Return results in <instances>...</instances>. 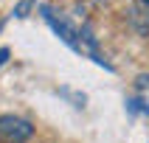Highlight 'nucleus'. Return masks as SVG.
I'll return each mask as SVG.
<instances>
[{
  "mask_svg": "<svg viewBox=\"0 0 149 143\" xmlns=\"http://www.w3.org/2000/svg\"><path fill=\"white\" fill-rule=\"evenodd\" d=\"M40 11H42V17H45V23L51 25V31L56 34V37H59L62 42H65V45H68L70 50H76L79 28H76V25H70V23H68V20H65L62 14H56V8H54V6H42Z\"/></svg>",
  "mask_w": 149,
  "mask_h": 143,
  "instance_id": "nucleus-1",
  "label": "nucleus"
},
{
  "mask_svg": "<svg viewBox=\"0 0 149 143\" xmlns=\"http://www.w3.org/2000/svg\"><path fill=\"white\" fill-rule=\"evenodd\" d=\"M31 135H34V126L25 118L0 115V140L3 143H25Z\"/></svg>",
  "mask_w": 149,
  "mask_h": 143,
  "instance_id": "nucleus-2",
  "label": "nucleus"
},
{
  "mask_svg": "<svg viewBox=\"0 0 149 143\" xmlns=\"http://www.w3.org/2000/svg\"><path fill=\"white\" fill-rule=\"evenodd\" d=\"M130 23H132V28L138 34H149V6H143V3L132 6V11H130Z\"/></svg>",
  "mask_w": 149,
  "mask_h": 143,
  "instance_id": "nucleus-3",
  "label": "nucleus"
},
{
  "mask_svg": "<svg viewBox=\"0 0 149 143\" xmlns=\"http://www.w3.org/2000/svg\"><path fill=\"white\" fill-rule=\"evenodd\" d=\"M127 112H130V115H138V112L149 115V104H143V98H130L127 101Z\"/></svg>",
  "mask_w": 149,
  "mask_h": 143,
  "instance_id": "nucleus-4",
  "label": "nucleus"
},
{
  "mask_svg": "<svg viewBox=\"0 0 149 143\" xmlns=\"http://www.w3.org/2000/svg\"><path fill=\"white\" fill-rule=\"evenodd\" d=\"M34 3H37V0H20V3L14 6V17H17V20L28 17V11H31V6H34Z\"/></svg>",
  "mask_w": 149,
  "mask_h": 143,
  "instance_id": "nucleus-5",
  "label": "nucleus"
},
{
  "mask_svg": "<svg viewBox=\"0 0 149 143\" xmlns=\"http://www.w3.org/2000/svg\"><path fill=\"white\" fill-rule=\"evenodd\" d=\"M8 62V48H0V67Z\"/></svg>",
  "mask_w": 149,
  "mask_h": 143,
  "instance_id": "nucleus-6",
  "label": "nucleus"
},
{
  "mask_svg": "<svg viewBox=\"0 0 149 143\" xmlns=\"http://www.w3.org/2000/svg\"><path fill=\"white\" fill-rule=\"evenodd\" d=\"M149 84V76H138V87H146Z\"/></svg>",
  "mask_w": 149,
  "mask_h": 143,
  "instance_id": "nucleus-7",
  "label": "nucleus"
},
{
  "mask_svg": "<svg viewBox=\"0 0 149 143\" xmlns=\"http://www.w3.org/2000/svg\"><path fill=\"white\" fill-rule=\"evenodd\" d=\"M141 3H143V6H149V0H141Z\"/></svg>",
  "mask_w": 149,
  "mask_h": 143,
  "instance_id": "nucleus-8",
  "label": "nucleus"
},
{
  "mask_svg": "<svg viewBox=\"0 0 149 143\" xmlns=\"http://www.w3.org/2000/svg\"><path fill=\"white\" fill-rule=\"evenodd\" d=\"M0 31H3V23H0Z\"/></svg>",
  "mask_w": 149,
  "mask_h": 143,
  "instance_id": "nucleus-9",
  "label": "nucleus"
}]
</instances>
